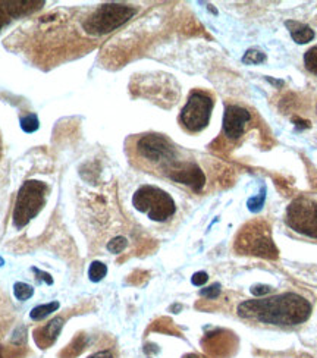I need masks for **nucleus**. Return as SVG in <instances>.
<instances>
[{"label": "nucleus", "instance_id": "f3484780", "mask_svg": "<svg viewBox=\"0 0 317 358\" xmlns=\"http://www.w3.org/2000/svg\"><path fill=\"white\" fill-rule=\"evenodd\" d=\"M20 124H21L22 131L27 132V134L36 132V131L38 129V127H40L38 117H37V115H34V113H29V115H27V116H22Z\"/></svg>", "mask_w": 317, "mask_h": 358}, {"label": "nucleus", "instance_id": "39448f33", "mask_svg": "<svg viewBox=\"0 0 317 358\" xmlns=\"http://www.w3.org/2000/svg\"><path fill=\"white\" fill-rule=\"evenodd\" d=\"M283 220L295 236L317 241V199L307 196L294 199L286 207Z\"/></svg>", "mask_w": 317, "mask_h": 358}, {"label": "nucleus", "instance_id": "c85d7f7f", "mask_svg": "<svg viewBox=\"0 0 317 358\" xmlns=\"http://www.w3.org/2000/svg\"><path fill=\"white\" fill-rule=\"evenodd\" d=\"M3 264H5V260H3V259H2V257H0V267H2V266H3Z\"/></svg>", "mask_w": 317, "mask_h": 358}, {"label": "nucleus", "instance_id": "7ed1b4c3", "mask_svg": "<svg viewBox=\"0 0 317 358\" xmlns=\"http://www.w3.org/2000/svg\"><path fill=\"white\" fill-rule=\"evenodd\" d=\"M135 13H137V9L125 3H104L83 20V31L90 37L111 34L119 27L127 24Z\"/></svg>", "mask_w": 317, "mask_h": 358}, {"label": "nucleus", "instance_id": "aec40b11", "mask_svg": "<svg viewBox=\"0 0 317 358\" xmlns=\"http://www.w3.org/2000/svg\"><path fill=\"white\" fill-rule=\"evenodd\" d=\"M128 245V240L125 236H116L113 238L112 241L108 243V250L113 255H119V252H122Z\"/></svg>", "mask_w": 317, "mask_h": 358}, {"label": "nucleus", "instance_id": "ddd939ff", "mask_svg": "<svg viewBox=\"0 0 317 358\" xmlns=\"http://www.w3.org/2000/svg\"><path fill=\"white\" fill-rule=\"evenodd\" d=\"M285 25L290 29V34H291L293 40L298 44H307L311 40H314V37H316L314 29L306 24H301L297 21H286Z\"/></svg>", "mask_w": 317, "mask_h": 358}, {"label": "nucleus", "instance_id": "bb28decb", "mask_svg": "<svg viewBox=\"0 0 317 358\" xmlns=\"http://www.w3.org/2000/svg\"><path fill=\"white\" fill-rule=\"evenodd\" d=\"M184 358H200V357H197V355H187V357H184Z\"/></svg>", "mask_w": 317, "mask_h": 358}, {"label": "nucleus", "instance_id": "393cba45", "mask_svg": "<svg viewBox=\"0 0 317 358\" xmlns=\"http://www.w3.org/2000/svg\"><path fill=\"white\" fill-rule=\"evenodd\" d=\"M33 271L37 273V275H40L41 276V279H46V282H48V285H52V283H53V279L50 278V275L49 273H44V272H40L38 271V268H33Z\"/></svg>", "mask_w": 317, "mask_h": 358}, {"label": "nucleus", "instance_id": "0eeeda50", "mask_svg": "<svg viewBox=\"0 0 317 358\" xmlns=\"http://www.w3.org/2000/svg\"><path fill=\"white\" fill-rule=\"evenodd\" d=\"M132 204L153 222H166L176 213V204L168 192L159 187L143 185L135 191Z\"/></svg>", "mask_w": 317, "mask_h": 358}, {"label": "nucleus", "instance_id": "dca6fc26", "mask_svg": "<svg viewBox=\"0 0 317 358\" xmlns=\"http://www.w3.org/2000/svg\"><path fill=\"white\" fill-rule=\"evenodd\" d=\"M108 275V266L101 262H93L88 268V278L92 282H100Z\"/></svg>", "mask_w": 317, "mask_h": 358}, {"label": "nucleus", "instance_id": "cd10ccee", "mask_svg": "<svg viewBox=\"0 0 317 358\" xmlns=\"http://www.w3.org/2000/svg\"><path fill=\"white\" fill-rule=\"evenodd\" d=\"M0 156H2V138H0Z\"/></svg>", "mask_w": 317, "mask_h": 358}, {"label": "nucleus", "instance_id": "4be33fe9", "mask_svg": "<svg viewBox=\"0 0 317 358\" xmlns=\"http://www.w3.org/2000/svg\"><path fill=\"white\" fill-rule=\"evenodd\" d=\"M207 280H209V275L206 272H197V273H194L191 278V282L194 287H203Z\"/></svg>", "mask_w": 317, "mask_h": 358}, {"label": "nucleus", "instance_id": "b1692460", "mask_svg": "<svg viewBox=\"0 0 317 358\" xmlns=\"http://www.w3.org/2000/svg\"><path fill=\"white\" fill-rule=\"evenodd\" d=\"M87 358H116V357L112 350H103V351H97V352L92 354Z\"/></svg>", "mask_w": 317, "mask_h": 358}, {"label": "nucleus", "instance_id": "423d86ee", "mask_svg": "<svg viewBox=\"0 0 317 358\" xmlns=\"http://www.w3.org/2000/svg\"><path fill=\"white\" fill-rule=\"evenodd\" d=\"M235 250L241 255H251L265 259H276L278 250L266 222L253 220L235 238Z\"/></svg>", "mask_w": 317, "mask_h": 358}, {"label": "nucleus", "instance_id": "9b49d317", "mask_svg": "<svg viewBox=\"0 0 317 358\" xmlns=\"http://www.w3.org/2000/svg\"><path fill=\"white\" fill-rule=\"evenodd\" d=\"M44 6L43 0H17V2H0V29L8 25L12 20L38 10Z\"/></svg>", "mask_w": 317, "mask_h": 358}, {"label": "nucleus", "instance_id": "20e7f679", "mask_svg": "<svg viewBox=\"0 0 317 358\" xmlns=\"http://www.w3.org/2000/svg\"><path fill=\"white\" fill-rule=\"evenodd\" d=\"M48 191V185L37 179H29L21 185L12 215L15 228L21 229L27 227L43 210L46 204Z\"/></svg>", "mask_w": 317, "mask_h": 358}, {"label": "nucleus", "instance_id": "f03ea898", "mask_svg": "<svg viewBox=\"0 0 317 358\" xmlns=\"http://www.w3.org/2000/svg\"><path fill=\"white\" fill-rule=\"evenodd\" d=\"M127 153L135 168L168 178L185 160L184 153L162 134H140L127 141Z\"/></svg>", "mask_w": 317, "mask_h": 358}, {"label": "nucleus", "instance_id": "1a4fd4ad", "mask_svg": "<svg viewBox=\"0 0 317 358\" xmlns=\"http://www.w3.org/2000/svg\"><path fill=\"white\" fill-rule=\"evenodd\" d=\"M251 122V112L239 104H226L223 113V137L228 141H238L244 136Z\"/></svg>", "mask_w": 317, "mask_h": 358}, {"label": "nucleus", "instance_id": "5701e85b", "mask_svg": "<svg viewBox=\"0 0 317 358\" xmlns=\"http://www.w3.org/2000/svg\"><path fill=\"white\" fill-rule=\"evenodd\" d=\"M251 294L254 295V296H263V295H267V294H270L272 292V288L270 287H267V285H255V287H253L251 289Z\"/></svg>", "mask_w": 317, "mask_h": 358}, {"label": "nucleus", "instance_id": "4468645a", "mask_svg": "<svg viewBox=\"0 0 317 358\" xmlns=\"http://www.w3.org/2000/svg\"><path fill=\"white\" fill-rule=\"evenodd\" d=\"M57 308H59L57 301H53V303H49V304H41V306H37L31 310V313H29V317H31L34 322H40V320L46 319L48 316H50L52 313H55Z\"/></svg>", "mask_w": 317, "mask_h": 358}, {"label": "nucleus", "instance_id": "2eb2a0df", "mask_svg": "<svg viewBox=\"0 0 317 358\" xmlns=\"http://www.w3.org/2000/svg\"><path fill=\"white\" fill-rule=\"evenodd\" d=\"M13 295L20 301H27L34 295V288L25 282H17L13 285Z\"/></svg>", "mask_w": 317, "mask_h": 358}, {"label": "nucleus", "instance_id": "f257e3e1", "mask_svg": "<svg viewBox=\"0 0 317 358\" xmlns=\"http://www.w3.org/2000/svg\"><path fill=\"white\" fill-rule=\"evenodd\" d=\"M311 311L313 306L307 298L293 291L247 300L237 308L239 317L278 327L303 324L310 319Z\"/></svg>", "mask_w": 317, "mask_h": 358}, {"label": "nucleus", "instance_id": "6e6552de", "mask_svg": "<svg viewBox=\"0 0 317 358\" xmlns=\"http://www.w3.org/2000/svg\"><path fill=\"white\" fill-rule=\"evenodd\" d=\"M215 108V97L204 90H192L185 106L179 113V125L188 134H199L207 128L211 112Z\"/></svg>", "mask_w": 317, "mask_h": 358}, {"label": "nucleus", "instance_id": "6ab92c4d", "mask_svg": "<svg viewBox=\"0 0 317 358\" xmlns=\"http://www.w3.org/2000/svg\"><path fill=\"white\" fill-rule=\"evenodd\" d=\"M266 61V55L259 50V49H250L246 52L244 57H243V62L248 64V65H259L262 62Z\"/></svg>", "mask_w": 317, "mask_h": 358}, {"label": "nucleus", "instance_id": "f8f14e48", "mask_svg": "<svg viewBox=\"0 0 317 358\" xmlns=\"http://www.w3.org/2000/svg\"><path fill=\"white\" fill-rule=\"evenodd\" d=\"M62 327H64L62 317H55L50 322L44 323L43 326H38L33 334L37 347H40L41 350L50 348L57 341L60 332H62Z\"/></svg>", "mask_w": 317, "mask_h": 358}, {"label": "nucleus", "instance_id": "c756f323", "mask_svg": "<svg viewBox=\"0 0 317 358\" xmlns=\"http://www.w3.org/2000/svg\"><path fill=\"white\" fill-rule=\"evenodd\" d=\"M0 358H3V350H2V347H0Z\"/></svg>", "mask_w": 317, "mask_h": 358}, {"label": "nucleus", "instance_id": "a878e982", "mask_svg": "<svg viewBox=\"0 0 317 358\" xmlns=\"http://www.w3.org/2000/svg\"><path fill=\"white\" fill-rule=\"evenodd\" d=\"M263 201H265V196L260 199V196H258L255 199H251V200H248V206H253L254 203H258V212L262 208V204H263Z\"/></svg>", "mask_w": 317, "mask_h": 358}, {"label": "nucleus", "instance_id": "412c9836", "mask_svg": "<svg viewBox=\"0 0 317 358\" xmlns=\"http://www.w3.org/2000/svg\"><path fill=\"white\" fill-rule=\"evenodd\" d=\"M200 295L206 296L207 300H216V298L220 295V285H219V283H215V285L203 288L200 291Z\"/></svg>", "mask_w": 317, "mask_h": 358}, {"label": "nucleus", "instance_id": "9d476101", "mask_svg": "<svg viewBox=\"0 0 317 358\" xmlns=\"http://www.w3.org/2000/svg\"><path fill=\"white\" fill-rule=\"evenodd\" d=\"M169 179L176 184L191 188L194 192H200L206 185V175L199 166V163L192 159L185 160L179 169L169 176Z\"/></svg>", "mask_w": 317, "mask_h": 358}, {"label": "nucleus", "instance_id": "a211bd4d", "mask_svg": "<svg viewBox=\"0 0 317 358\" xmlns=\"http://www.w3.org/2000/svg\"><path fill=\"white\" fill-rule=\"evenodd\" d=\"M304 66L310 73H313V76L317 77V44L306 52Z\"/></svg>", "mask_w": 317, "mask_h": 358}]
</instances>
